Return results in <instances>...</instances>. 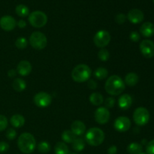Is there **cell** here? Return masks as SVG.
<instances>
[{
  "instance_id": "8",
  "label": "cell",
  "mask_w": 154,
  "mask_h": 154,
  "mask_svg": "<svg viewBox=\"0 0 154 154\" xmlns=\"http://www.w3.org/2000/svg\"><path fill=\"white\" fill-rule=\"evenodd\" d=\"M95 45L99 48H104L111 42V35L105 30L97 32L93 38Z\"/></svg>"
},
{
  "instance_id": "34",
  "label": "cell",
  "mask_w": 154,
  "mask_h": 154,
  "mask_svg": "<svg viewBox=\"0 0 154 154\" xmlns=\"http://www.w3.org/2000/svg\"><path fill=\"white\" fill-rule=\"evenodd\" d=\"M17 136L16 131L14 129H9L6 132V138L8 140H14Z\"/></svg>"
},
{
  "instance_id": "30",
  "label": "cell",
  "mask_w": 154,
  "mask_h": 154,
  "mask_svg": "<svg viewBox=\"0 0 154 154\" xmlns=\"http://www.w3.org/2000/svg\"><path fill=\"white\" fill-rule=\"evenodd\" d=\"M98 57H99V59L101 60V61L106 62L109 60L110 54L109 52H108V50L105 49V48H102V49L99 51Z\"/></svg>"
},
{
  "instance_id": "1",
  "label": "cell",
  "mask_w": 154,
  "mask_h": 154,
  "mask_svg": "<svg viewBox=\"0 0 154 154\" xmlns=\"http://www.w3.org/2000/svg\"><path fill=\"white\" fill-rule=\"evenodd\" d=\"M125 82L118 75H112L107 79L105 89L111 96H118L125 90Z\"/></svg>"
},
{
  "instance_id": "26",
  "label": "cell",
  "mask_w": 154,
  "mask_h": 154,
  "mask_svg": "<svg viewBox=\"0 0 154 154\" xmlns=\"http://www.w3.org/2000/svg\"><path fill=\"white\" fill-rule=\"evenodd\" d=\"M56 154H69V150L68 146L64 142H58L54 147Z\"/></svg>"
},
{
  "instance_id": "37",
  "label": "cell",
  "mask_w": 154,
  "mask_h": 154,
  "mask_svg": "<svg viewBox=\"0 0 154 154\" xmlns=\"http://www.w3.org/2000/svg\"><path fill=\"white\" fill-rule=\"evenodd\" d=\"M129 38L133 42H137L140 40L141 37H140V35L138 32H132L130 33V35H129Z\"/></svg>"
},
{
  "instance_id": "17",
  "label": "cell",
  "mask_w": 154,
  "mask_h": 154,
  "mask_svg": "<svg viewBox=\"0 0 154 154\" xmlns=\"http://www.w3.org/2000/svg\"><path fill=\"white\" fill-rule=\"evenodd\" d=\"M140 32L144 37H152L154 35V24L150 22L144 23L140 28Z\"/></svg>"
},
{
  "instance_id": "40",
  "label": "cell",
  "mask_w": 154,
  "mask_h": 154,
  "mask_svg": "<svg viewBox=\"0 0 154 154\" xmlns=\"http://www.w3.org/2000/svg\"><path fill=\"white\" fill-rule=\"evenodd\" d=\"M117 152V148L116 146L113 145L111 147H110L108 150V154H116Z\"/></svg>"
},
{
  "instance_id": "20",
  "label": "cell",
  "mask_w": 154,
  "mask_h": 154,
  "mask_svg": "<svg viewBox=\"0 0 154 154\" xmlns=\"http://www.w3.org/2000/svg\"><path fill=\"white\" fill-rule=\"evenodd\" d=\"M138 80L139 78H138V75L133 72L127 74L125 77V83L129 87H134L136 85L138 82Z\"/></svg>"
},
{
  "instance_id": "29",
  "label": "cell",
  "mask_w": 154,
  "mask_h": 154,
  "mask_svg": "<svg viewBox=\"0 0 154 154\" xmlns=\"http://www.w3.org/2000/svg\"><path fill=\"white\" fill-rule=\"evenodd\" d=\"M38 150L42 153H47L51 150V145L48 141H42L38 145Z\"/></svg>"
},
{
  "instance_id": "38",
  "label": "cell",
  "mask_w": 154,
  "mask_h": 154,
  "mask_svg": "<svg viewBox=\"0 0 154 154\" xmlns=\"http://www.w3.org/2000/svg\"><path fill=\"white\" fill-rule=\"evenodd\" d=\"M9 149V144L5 141H0V153L8 151Z\"/></svg>"
},
{
  "instance_id": "24",
  "label": "cell",
  "mask_w": 154,
  "mask_h": 154,
  "mask_svg": "<svg viewBox=\"0 0 154 154\" xmlns=\"http://www.w3.org/2000/svg\"><path fill=\"white\" fill-rule=\"evenodd\" d=\"M15 12L17 14L21 17H26L29 14V9L25 5H18L15 8Z\"/></svg>"
},
{
  "instance_id": "19",
  "label": "cell",
  "mask_w": 154,
  "mask_h": 154,
  "mask_svg": "<svg viewBox=\"0 0 154 154\" xmlns=\"http://www.w3.org/2000/svg\"><path fill=\"white\" fill-rule=\"evenodd\" d=\"M10 123L15 128H20L23 126L25 123V118L23 116L20 114H14L11 117Z\"/></svg>"
},
{
  "instance_id": "15",
  "label": "cell",
  "mask_w": 154,
  "mask_h": 154,
  "mask_svg": "<svg viewBox=\"0 0 154 154\" xmlns=\"http://www.w3.org/2000/svg\"><path fill=\"white\" fill-rule=\"evenodd\" d=\"M17 72L21 76H26L32 72V65L27 60H22L17 67Z\"/></svg>"
},
{
  "instance_id": "21",
  "label": "cell",
  "mask_w": 154,
  "mask_h": 154,
  "mask_svg": "<svg viewBox=\"0 0 154 154\" xmlns=\"http://www.w3.org/2000/svg\"><path fill=\"white\" fill-rule=\"evenodd\" d=\"M14 90L17 92H22L26 88V84L22 78H15L12 84Z\"/></svg>"
},
{
  "instance_id": "22",
  "label": "cell",
  "mask_w": 154,
  "mask_h": 154,
  "mask_svg": "<svg viewBox=\"0 0 154 154\" xmlns=\"http://www.w3.org/2000/svg\"><path fill=\"white\" fill-rule=\"evenodd\" d=\"M89 99H90V102H91V104H93V105H96V106H99L104 102L103 96L99 93H92L90 96Z\"/></svg>"
},
{
  "instance_id": "32",
  "label": "cell",
  "mask_w": 154,
  "mask_h": 154,
  "mask_svg": "<svg viewBox=\"0 0 154 154\" xmlns=\"http://www.w3.org/2000/svg\"><path fill=\"white\" fill-rule=\"evenodd\" d=\"M8 126V119L4 115L0 114V132L4 131Z\"/></svg>"
},
{
  "instance_id": "5",
  "label": "cell",
  "mask_w": 154,
  "mask_h": 154,
  "mask_svg": "<svg viewBox=\"0 0 154 154\" xmlns=\"http://www.w3.org/2000/svg\"><path fill=\"white\" fill-rule=\"evenodd\" d=\"M29 22L35 28H42L48 23V16L41 11H35L29 15Z\"/></svg>"
},
{
  "instance_id": "7",
  "label": "cell",
  "mask_w": 154,
  "mask_h": 154,
  "mask_svg": "<svg viewBox=\"0 0 154 154\" xmlns=\"http://www.w3.org/2000/svg\"><path fill=\"white\" fill-rule=\"evenodd\" d=\"M133 120L138 126H144L150 120V113L144 107H139L134 111Z\"/></svg>"
},
{
  "instance_id": "18",
  "label": "cell",
  "mask_w": 154,
  "mask_h": 154,
  "mask_svg": "<svg viewBox=\"0 0 154 154\" xmlns=\"http://www.w3.org/2000/svg\"><path fill=\"white\" fill-rule=\"evenodd\" d=\"M132 104V99L129 94H123L120 96L118 100V105L122 110H127Z\"/></svg>"
},
{
  "instance_id": "25",
  "label": "cell",
  "mask_w": 154,
  "mask_h": 154,
  "mask_svg": "<svg viewBox=\"0 0 154 154\" xmlns=\"http://www.w3.org/2000/svg\"><path fill=\"white\" fill-rule=\"evenodd\" d=\"M72 147L74 150L77 152H81L85 147V141L81 138H76L72 142Z\"/></svg>"
},
{
  "instance_id": "12",
  "label": "cell",
  "mask_w": 154,
  "mask_h": 154,
  "mask_svg": "<svg viewBox=\"0 0 154 154\" xmlns=\"http://www.w3.org/2000/svg\"><path fill=\"white\" fill-rule=\"evenodd\" d=\"M114 126L116 130L118 132H127L131 127V121L126 117H119L114 121Z\"/></svg>"
},
{
  "instance_id": "45",
  "label": "cell",
  "mask_w": 154,
  "mask_h": 154,
  "mask_svg": "<svg viewBox=\"0 0 154 154\" xmlns=\"http://www.w3.org/2000/svg\"><path fill=\"white\" fill-rule=\"evenodd\" d=\"M153 2H154V0H153Z\"/></svg>"
},
{
  "instance_id": "31",
  "label": "cell",
  "mask_w": 154,
  "mask_h": 154,
  "mask_svg": "<svg viewBox=\"0 0 154 154\" xmlns=\"http://www.w3.org/2000/svg\"><path fill=\"white\" fill-rule=\"evenodd\" d=\"M15 45L18 49H25L28 45V42L25 38L20 37L15 42Z\"/></svg>"
},
{
  "instance_id": "3",
  "label": "cell",
  "mask_w": 154,
  "mask_h": 154,
  "mask_svg": "<svg viewBox=\"0 0 154 154\" xmlns=\"http://www.w3.org/2000/svg\"><path fill=\"white\" fill-rule=\"evenodd\" d=\"M91 69L86 64L75 66L72 72V78L75 82L82 83L88 81L91 76Z\"/></svg>"
},
{
  "instance_id": "2",
  "label": "cell",
  "mask_w": 154,
  "mask_h": 154,
  "mask_svg": "<svg viewBox=\"0 0 154 154\" xmlns=\"http://www.w3.org/2000/svg\"><path fill=\"white\" fill-rule=\"evenodd\" d=\"M17 146L22 153L26 154L32 153L35 148V139L32 134L25 132L21 134L18 138Z\"/></svg>"
},
{
  "instance_id": "14",
  "label": "cell",
  "mask_w": 154,
  "mask_h": 154,
  "mask_svg": "<svg viewBox=\"0 0 154 154\" xmlns=\"http://www.w3.org/2000/svg\"><path fill=\"white\" fill-rule=\"evenodd\" d=\"M126 17L132 23L138 24L142 22L144 18V15L141 10L134 8L129 11Z\"/></svg>"
},
{
  "instance_id": "4",
  "label": "cell",
  "mask_w": 154,
  "mask_h": 154,
  "mask_svg": "<svg viewBox=\"0 0 154 154\" xmlns=\"http://www.w3.org/2000/svg\"><path fill=\"white\" fill-rule=\"evenodd\" d=\"M85 139L87 144L90 146L97 147L103 143L105 140V133L99 128H91L87 132Z\"/></svg>"
},
{
  "instance_id": "13",
  "label": "cell",
  "mask_w": 154,
  "mask_h": 154,
  "mask_svg": "<svg viewBox=\"0 0 154 154\" xmlns=\"http://www.w3.org/2000/svg\"><path fill=\"white\" fill-rule=\"evenodd\" d=\"M16 25L17 22L13 17L5 15L0 18V27L5 31H12L16 27Z\"/></svg>"
},
{
  "instance_id": "33",
  "label": "cell",
  "mask_w": 154,
  "mask_h": 154,
  "mask_svg": "<svg viewBox=\"0 0 154 154\" xmlns=\"http://www.w3.org/2000/svg\"><path fill=\"white\" fill-rule=\"evenodd\" d=\"M115 105V99L112 97H108L105 99V105L106 108H112Z\"/></svg>"
},
{
  "instance_id": "11",
  "label": "cell",
  "mask_w": 154,
  "mask_h": 154,
  "mask_svg": "<svg viewBox=\"0 0 154 154\" xmlns=\"http://www.w3.org/2000/svg\"><path fill=\"white\" fill-rule=\"evenodd\" d=\"M95 120L99 124H105L109 121L110 112L105 107H100L96 110L94 114Z\"/></svg>"
},
{
  "instance_id": "16",
  "label": "cell",
  "mask_w": 154,
  "mask_h": 154,
  "mask_svg": "<svg viewBox=\"0 0 154 154\" xmlns=\"http://www.w3.org/2000/svg\"><path fill=\"white\" fill-rule=\"evenodd\" d=\"M71 131L75 135L81 136V135H84V132H86V126L82 121L75 120L72 123V126H71Z\"/></svg>"
},
{
  "instance_id": "23",
  "label": "cell",
  "mask_w": 154,
  "mask_h": 154,
  "mask_svg": "<svg viewBox=\"0 0 154 154\" xmlns=\"http://www.w3.org/2000/svg\"><path fill=\"white\" fill-rule=\"evenodd\" d=\"M143 147L141 144L137 142H132L128 146L127 151L130 154H138L142 152Z\"/></svg>"
},
{
  "instance_id": "28",
  "label": "cell",
  "mask_w": 154,
  "mask_h": 154,
  "mask_svg": "<svg viewBox=\"0 0 154 154\" xmlns=\"http://www.w3.org/2000/svg\"><path fill=\"white\" fill-rule=\"evenodd\" d=\"M108 75V70L105 68H98L94 72V76L99 80H103L107 78Z\"/></svg>"
},
{
  "instance_id": "10",
  "label": "cell",
  "mask_w": 154,
  "mask_h": 154,
  "mask_svg": "<svg viewBox=\"0 0 154 154\" xmlns=\"http://www.w3.org/2000/svg\"><path fill=\"white\" fill-rule=\"evenodd\" d=\"M140 51L147 59L154 57V43L150 40H144L140 43Z\"/></svg>"
},
{
  "instance_id": "35",
  "label": "cell",
  "mask_w": 154,
  "mask_h": 154,
  "mask_svg": "<svg viewBox=\"0 0 154 154\" xmlns=\"http://www.w3.org/2000/svg\"><path fill=\"white\" fill-rule=\"evenodd\" d=\"M126 16L124 14H118L115 17V21L117 22V23L118 24H123L124 23L125 21L126 20Z\"/></svg>"
},
{
  "instance_id": "9",
  "label": "cell",
  "mask_w": 154,
  "mask_h": 154,
  "mask_svg": "<svg viewBox=\"0 0 154 154\" xmlns=\"http://www.w3.org/2000/svg\"><path fill=\"white\" fill-rule=\"evenodd\" d=\"M34 103L39 108H47L49 106L52 102V97L49 93L45 92H40L34 96Z\"/></svg>"
},
{
  "instance_id": "27",
  "label": "cell",
  "mask_w": 154,
  "mask_h": 154,
  "mask_svg": "<svg viewBox=\"0 0 154 154\" xmlns=\"http://www.w3.org/2000/svg\"><path fill=\"white\" fill-rule=\"evenodd\" d=\"M76 138V135L73 133L71 130H66L62 134V139L64 143H71L73 142Z\"/></svg>"
},
{
  "instance_id": "42",
  "label": "cell",
  "mask_w": 154,
  "mask_h": 154,
  "mask_svg": "<svg viewBox=\"0 0 154 154\" xmlns=\"http://www.w3.org/2000/svg\"><path fill=\"white\" fill-rule=\"evenodd\" d=\"M17 71L14 70V69H11V70H9L8 72V77H10V78H14V77H15Z\"/></svg>"
},
{
  "instance_id": "6",
  "label": "cell",
  "mask_w": 154,
  "mask_h": 154,
  "mask_svg": "<svg viewBox=\"0 0 154 154\" xmlns=\"http://www.w3.org/2000/svg\"><path fill=\"white\" fill-rule=\"evenodd\" d=\"M29 43L34 49L43 50L48 45V39L44 33L34 32L29 37Z\"/></svg>"
},
{
  "instance_id": "36",
  "label": "cell",
  "mask_w": 154,
  "mask_h": 154,
  "mask_svg": "<svg viewBox=\"0 0 154 154\" xmlns=\"http://www.w3.org/2000/svg\"><path fill=\"white\" fill-rule=\"evenodd\" d=\"M146 150H147V154H154V139L150 141L147 144Z\"/></svg>"
},
{
  "instance_id": "43",
  "label": "cell",
  "mask_w": 154,
  "mask_h": 154,
  "mask_svg": "<svg viewBox=\"0 0 154 154\" xmlns=\"http://www.w3.org/2000/svg\"><path fill=\"white\" fill-rule=\"evenodd\" d=\"M138 154H146V153H142V152H141V153H138Z\"/></svg>"
},
{
  "instance_id": "44",
  "label": "cell",
  "mask_w": 154,
  "mask_h": 154,
  "mask_svg": "<svg viewBox=\"0 0 154 154\" xmlns=\"http://www.w3.org/2000/svg\"><path fill=\"white\" fill-rule=\"evenodd\" d=\"M69 154H77V153H69Z\"/></svg>"
},
{
  "instance_id": "39",
  "label": "cell",
  "mask_w": 154,
  "mask_h": 154,
  "mask_svg": "<svg viewBox=\"0 0 154 154\" xmlns=\"http://www.w3.org/2000/svg\"><path fill=\"white\" fill-rule=\"evenodd\" d=\"M88 87H90L91 90H94V89H96V87H97V83L95 81H93V80H90V81H89Z\"/></svg>"
},
{
  "instance_id": "41",
  "label": "cell",
  "mask_w": 154,
  "mask_h": 154,
  "mask_svg": "<svg viewBox=\"0 0 154 154\" xmlns=\"http://www.w3.org/2000/svg\"><path fill=\"white\" fill-rule=\"evenodd\" d=\"M17 25L18 26V27L20 29H23L26 26V23L23 20H20L17 23Z\"/></svg>"
}]
</instances>
